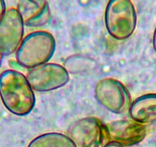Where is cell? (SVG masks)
<instances>
[{
	"label": "cell",
	"instance_id": "cell-1",
	"mask_svg": "<svg viewBox=\"0 0 156 147\" xmlns=\"http://www.w3.org/2000/svg\"><path fill=\"white\" fill-rule=\"evenodd\" d=\"M0 98L10 113L19 117L29 114L35 105V96L26 76L17 70L0 74Z\"/></svg>",
	"mask_w": 156,
	"mask_h": 147
},
{
	"label": "cell",
	"instance_id": "cell-2",
	"mask_svg": "<svg viewBox=\"0 0 156 147\" xmlns=\"http://www.w3.org/2000/svg\"><path fill=\"white\" fill-rule=\"evenodd\" d=\"M56 48V41L51 33L36 31L25 36L16 52L18 64L33 69L48 62Z\"/></svg>",
	"mask_w": 156,
	"mask_h": 147
},
{
	"label": "cell",
	"instance_id": "cell-3",
	"mask_svg": "<svg viewBox=\"0 0 156 147\" xmlns=\"http://www.w3.org/2000/svg\"><path fill=\"white\" fill-rule=\"evenodd\" d=\"M137 16L130 0H109L105 12L108 33L116 40H126L133 34Z\"/></svg>",
	"mask_w": 156,
	"mask_h": 147
},
{
	"label": "cell",
	"instance_id": "cell-4",
	"mask_svg": "<svg viewBox=\"0 0 156 147\" xmlns=\"http://www.w3.org/2000/svg\"><path fill=\"white\" fill-rule=\"evenodd\" d=\"M96 100L109 112L121 114L126 112L132 103V97L126 87L112 77L99 81L94 88Z\"/></svg>",
	"mask_w": 156,
	"mask_h": 147
},
{
	"label": "cell",
	"instance_id": "cell-5",
	"mask_svg": "<svg viewBox=\"0 0 156 147\" xmlns=\"http://www.w3.org/2000/svg\"><path fill=\"white\" fill-rule=\"evenodd\" d=\"M33 91L50 92L65 86L70 81V74L64 66L55 63H46L31 69L26 75Z\"/></svg>",
	"mask_w": 156,
	"mask_h": 147
},
{
	"label": "cell",
	"instance_id": "cell-6",
	"mask_svg": "<svg viewBox=\"0 0 156 147\" xmlns=\"http://www.w3.org/2000/svg\"><path fill=\"white\" fill-rule=\"evenodd\" d=\"M24 22L17 9L6 10L0 19V52L9 56L16 52L24 36Z\"/></svg>",
	"mask_w": 156,
	"mask_h": 147
},
{
	"label": "cell",
	"instance_id": "cell-7",
	"mask_svg": "<svg viewBox=\"0 0 156 147\" xmlns=\"http://www.w3.org/2000/svg\"><path fill=\"white\" fill-rule=\"evenodd\" d=\"M67 136L76 147H100L105 138L104 125L99 118L86 117L70 126Z\"/></svg>",
	"mask_w": 156,
	"mask_h": 147
},
{
	"label": "cell",
	"instance_id": "cell-8",
	"mask_svg": "<svg viewBox=\"0 0 156 147\" xmlns=\"http://www.w3.org/2000/svg\"><path fill=\"white\" fill-rule=\"evenodd\" d=\"M144 124L133 120H119L104 125L105 137L109 142H115L123 146H133L142 142L146 136Z\"/></svg>",
	"mask_w": 156,
	"mask_h": 147
},
{
	"label": "cell",
	"instance_id": "cell-9",
	"mask_svg": "<svg viewBox=\"0 0 156 147\" xmlns=\"http://www.w3.org/2000/svg\"><path fill=\"white\" fill-rule=\"evenodd\" d=\"M17 10L24 25L28 27H41L48 25L51 13L46 0H19Z\"/></svg>",
	"mask_w": 156,
	"mask_h": 147
},
{
	"label": "cell",
	"instance_id": "cell-10",
	"mask_svg": "<svg viewBox=\"0 0 156 147\" xmlns=\"http://www.w3.org/2000/svg\"><path fill=\"white\" fill-rule=\"evenodd\" d=\"M132 120L141 124L156 122V94H146L137 97L128 109Z\"/></svg>",
	"mask_w": 156,
	"mask_h": 147
},
{
	"label": "cell",
	"instance_id": "cell-11",
	"mask_svg": "<svg viewBox=\"0 0 156 147\" xmlns=\"http://www.w3.org/2000/svg\"><path fill=\"white\" fill-rule=\"evenodd\" d=\"M28 147H76L67 135L57 132L39 135L33 139Z\"/></svg>",
	"mask_w": 156,
	"mask_h": 147
},
{
	"label": "cell",
	"instance_id": "cell-12",
	"mask_svg": "<svg viewBox=\"0 0 156 147\" xmlns=\"http://www.w3.org/2000/svg\"><path fill=\"white\" fill-rule=\"evenodd\" d=\"M64 67L73 74H80L87 73L94 70L96 63L90 58L80 55H71L64 61Z\"/></svg>",
	"mask_w": 156,
	"mask_h": 147
},
{
	"label": "cell",
	"instance_id": "cell-13",
	"mask_svg": "<svg viewBox=\"0 0 156 147\" xmlns=\"http://www.w3.org/2000/svg\"><path fill=\"white\" fill-rule=\"evenodd\" d=\"M6 12V5H5V0H0V19Z\"/></svg>",
	"mask_w": 156,
	"mask_h": 147
},
{
	"label": "cell",
	"instance_id": "cell-14",
	"mask_svg": "<svg viewBox=\"0 0 156 147\" xmlns=\"http://www.w3.org/2000/svg\"><path fill=\"white\" fill-rule=\"evenodd\" d=\"M103 147H125L119 143H117L115 142H108L106 145H103Z\"/></svg>",
	"mask_w": 156,
	"mask_h": 147
},
{
	"label": "cell",
	"instance_id": "cell-15",
	"mask_svg": "<svg viewBox=\"0 0 156 147\" xmlns=\"http://www.w3.org/2000/svg\"><path fill=\"white\" fill-rule=\"evenodd\" d=\"M152 45H153V48H154V52L156 53V26H155V28H154V34H153Z\"/></svg>",
	"mask_w": 156,
	"mask_h": 147
},
{
	"label": "cell",
	"instance_id": "cell-16",
	"mask_svg": "<svg viewBox=\"0 0 156 147\" xmlns=\"http://www.w3.org/2000/svg\"><path fill=\"white\" fill-rule=\"evenodd\" d=\"M2 58H3V55H2V54H1V52H0V67H1V65H2Z\"/></svg>",
	"mask_w": 156,
	"mask_h": 147
}]
</instances>
